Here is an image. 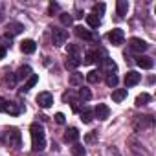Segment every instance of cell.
Returning <instances> with one entry per match:
<instances>
[{
	"mask_svg": "<svg viewBox=\"0 0 156 156\" xmlns=\"http://www.w3.org/2000/svg\"><path fill=\"white\" fill-rule=\"evenodd\" d=\"M30 132H31V147H33V151H42L46 147V134H44L42 125L33 123L30 127Z\"/></svg>",
	"mask_w": 156,
	"mask_h": 156,
	"instance_id": "cell-1",
	"label": "cell"
},
{
	"mask_svg": "<svg viewBox=\"0 0 156 156\" xmlns=\"http://www.w3.org/2000/svg\"><path fill=\"white\" fill-rule=\"evenodd\" d=\"M4 141L9 147H20L22 145V136H20L19 129L17 127H8L4 130Z\"/></svg>",
	"mask_w": 156,
	"mask_h": 156,
	"instance_id": "cell-2",
	"label": "cell"
},
{
	"mask_svg": "<svg viewBox=\"0 0 156 156\" xmlns=\"http://www.w3.org/2000/svg\"><path fill=\"white\" fill-rule=\"evenodd\" d=\"M51 41H53L55 46H62V44H66V41H68V31H66V30L53 28V30H51Z\"/></svg>",
	"mask_w": 156,
	"mask_h": 156,
	"instance_id": "cell-3",
	"label": "cell"
},
{
	"mask_svg": "<svg viewBox=\"0 0 156 156\" xmlns=\"http://www.w3.org/2000/svg\"><path fill=\"white\" fill-rule=\"evenodd\" d=\"M107 39L110 41V44H112V46H119V44H123V41H125V31H123V30H119V28H116V30L108 31Z\"/></svg>",
	"mask_w": 156,
	"mask_h": 156,
	"instance_id": "cell-4",
	"label": "cell"
},
{
	"mask_svg": "<svg viewBox=\"0 0 156 156\" xmlns=\"http://www.w3.org/2000/svg\"><path fill=\"white\" fill-rule=\"evenodd\" d=\"M99 72H101V73H103V72H108L107 75H110L112 72H116V62L105 55L103 59H99Z\"/></svg>",
	"mask_w": 156,
	"mask_h": 156,
	"instance_id": "cell-5",
	"label": "cell"
},
{
	"mask_svg": "<svg viewBox=\"0 0 156 156\" xmlns=\"http://www.w3.org/2000/svg\"><path fill=\"white\" fill-rule=\"evenodd\" d=\"M37 105H39L41 108H50V107L53 105V96H51L50 92H41V94L37 96Z\"/></svg>",
	"mask_w": 156,
	"mask_h": 156,
	"instance_id": "cell-6",
	"label": "cell"
},
{
	"mask_svg": "<svg viewBox=\"0 0 156 156\" xmlns=\"http://www.w3.org/2000/svg\"><path fill=\"white\" fill-rule=\"evenodd\" d=\"M154 125V119L151 118V116H138L136 118V121H134V129L136 130H143V129H149V127H152Z\"/></svg>",
	"mask_w": 156,
	"mask_h": 156,
	"instance_id": "cell-7",
	"label": "cell"
},
{
	"mask_svg": "<svg viewBox=\"0 0 156 156\" xmlns=\"http://www.w3.org/2000/svg\"><path fill=\"white\" fill-rule=\"evenodd\" d=\"M129 46H130V50L132 51H145L147 48H149V44L143 41V39H138V37H132L130 41H129Z\"/></svg>",
	"mask_w": 156,
	"mask_h": 156,
	"instance_id": "cell-8",
	"label": "cell"
},
{
	"mask_svg": "<svg viewBox=\"0 0 156 156\" xmlns=\"http://www.w3.org/2000/svg\"><path fill=\"white\" fill-rule=\"evenodd\" d=\"M140 81H141V73H138V72H127V75H125V87H134Z\"/></svg>",
	"mask_w": 156,
	"mask_h": 156,
	"instance_id": "cell-9",
	"label": "cell"
},
{
	"mask_svg": "<svg viewBox=\"0 0 156 156\" xmlns=\"http://www.w3.org/2000/svg\"><path fill=\"white\" fill-rule=\"evenodd\" d=\"M136 64H138L140 68H143V70H151V68L154 66V61H152V57H149V55H140V57L136 59Z\"/></svg>",
	"mask_w": 156,
	"mask_h": 156,
	"instance_id": "cell-10",
	"label": "cell"
},
{
	"mask_svg": "<svg viewBox=\"0 0 156 156\" xmlns=\"http://www.w3.org/2000/svg\"><path fill=\"white\" fill-rule=\"evenodd\" d=\"M94 116L98 118V119H107L108 116H110V108L107 107V105H103V103H99L96 108H94Z\"/></svg>",
	"mask_w": 156,
	"mask_h": 156,
	"instance_id": "cell-11",
	"label": "cell"
},
{
	"mask_svg": "<svg viewBox=\"0 0 156 156\" xmlns=\"http://www.w3.org/2000/svg\"><path fill=\"white\" fill-rule=\"evenodd\" d=\"M30 75H33V72H31V68L28 66V64H24V66H20L19 70H17V73H15V77H17V81H22V79H28Z\"/></svg>",
	"mask_w": 156,
	"mask_h": 156,
	"instance_id": "cell-12",
	"label": "cell"
},
{
	"mask_svg": "<svg viewBox=\"0 0 156 156\" xmlns=\"http://www.w3.org/2000/svg\"><path fill=\"white\" fill-rule=\"evenodd\" d=\"M6 30H8V35H9V37H11V35H19V33L24 31V24H20V22H9V24L6 26Z\"/></svg>",
	"mask_w": 156,
	"mask_h": 156,
	"instance_id": "cell-13",
	"label": "cell"
},
{
	"mask_svg": "<svg viewBox=\"0 0 156 156\" xmlns=\"http://www.w3.org/2000/svg\"><path fill=\"white\" fill-rule=\"evenodd\" d=\"M20 50H22V53H33L37 50V44H35V41L26 39V41L20 42Z\"/></svg>",
	"mask_w": 156,
	"mask_h": 156,
	"instance_id": "cell-14",
	"label": "cell"
},
{
	"mask_svg": "<svg viewBox=\"0 0 156 156\" xmlns=\"http://www.w3.org/2000/svg\"><path fill=\"white\" fill-rule=\"evenodd\" d=\"M77 140H79V130H77L75 127H70L64 134V141H70V143H75Z\"/></svg>",
	"mask_w": 156,
	"mask_h": 156,
	"instance_id": "cell-15",
	"label": "cell"
},
{
	"mask_svg": "<svg viewBox=\"0 0 156 156\" xmlns=\"http://www.w3.org/2000/svg\"><path fill=\"white\" fill-rule=\"evenodd\" d=\"M37 83H39V75H35V73H33V75H30V77H28V81L24 83V87L20 88V92H28V90H31Z\"/></svg>",
	"mask_w": 156,
	"mask_h": 156,
	"instance_id": "cell-16",
	"label": "cell"
},
{
	"mask_svg": "<svg viewBox=\"0 0 156 156\" xmlns=\"http://www.w3.org/2000/svg\"><path fill=\"white\" fill-rule=\"evenodd\" d=\"M64 64H66V68H68V70H75L77 66L81 64V57H75V55H68V57H66V62H64Z\"/></svg>",
	"mask_w": 156,
	"mask_h": 156,
	"instance_id": "cell-17",
	"label": "cell"
},
{
	"mask_svg": "<svg viewBox=\"0 0 156 156\" xmlns=\"http://www.w3.org/2000/svg\"><path fill=\"white\" fill-rule=\"evenodd\" d=\"M75 35L79 37V39H85V41H92V39H94L92 33H90L88 30H85L83 26H77V28H75Z\"/></svg>",
	"mask_w": 156,
	"mask_h": 156,
	"instance_id": "cell-18",
	"label": "cell"
},
{
	"mask_svg": "<svg viewBox=\"0 0 156 156\" xmlns=\"http://www.w3.org/2000/svg\"><path fill=\"white\" fill-rule=\"evenodd\" d=\"M87 81L92 83V85L99 83V81H101V72H99V70H92V72H88V73H87Z\"/></svg>",
	"mask_w": 156,
	"mask_h": 156,
	"instance_id": "cell-19",
	"label": "cell"
},
{
	"mask_svg": "<svg viewBox=\"0 0 156 156\" xmlns=\"http://www.w3.org/2000/svg\"><path fill=\"white\" fill-rule=\"evenodd\" d=\"M15 83H17V77L11 75V73H6V75L2 77V87H6V88H13Z\"/></svg>",
	"mask_w": 156,
	"mask_h": 156,
	"instance_id": "cell-20",
	"label": "cell"
},
{
	"mask_svg": "<svg viewBox=\"0 0 156 156\" xmlns=\"http://www.w3.org/2000/svg\"><path fill=\"white\" fill-rule=\"evenodd\" d=\"M116 9H118V15H119V17H125L127 11H129V2H127V0H118Z\"/></svg>",
	"mask_w": 156,
	"mask_h": 156,
	"instance_id": "cell-21",
	"label": "cell"
},
{
	"mask_svg": "<svg viewBox=\"0 0 156 156\" xmlns=\"http://www.w3.org/2000/svg\"><path fill=\"white\" fill-rule=\"evenodd\" d=\"M125 98H127V88H118V90L112 92V101H116V103L123 101Z\"/></svg>",
	"mask_w": 156,
	"mask_h": 156,
	"instance_id": "cell-22",
	"label": "cell"
},
{
	"mask_svg": "<svg viewBox=\"0 0 156 156\" xmlns=\"http://www.w3.org/2000/svg\"><path fill=\"white\" fill-rule=\"evenodd\" d=\"M87 22H88V26L90 28H99L101 26V19L98 17V15H87Z\"/></svg>",
	"mask_w": 156,
	"mask_h": 156,
	"instance_id": "cell-23",
	"label": "cell"
},
{
	"mask_svg": "<svg viewBox=\"0 0 156 156\" xmlns=\"http://www.w3.org/2000/svg\"><path fill=\"white\" fill-rule=\"evenodd\" d=\"M96 61H99V51H87V55H85V64H92V62H96Z\"/></svg>",
	"mask_w": 156,
	"mask_h": 156,
	"instance_id": "cell-24",
	"label": "cell"
},
{
	"mask_svg": "<svg viewBox=\"0 0 156 156\" xmlns=\"http://www.w3.org/2000/svg\"><path fill=\"white\" fill-rule=\"evenodd\" d=\"M72 154H73V156H85V154H87V151H85V147H83V145L73 143V147H72Z\"/></svg>",
	"mask_w": 156,
	"mask_h": 156,
	"instance_id": "cell-25",
	"label": "cell"
},
{
	"mask_svg": "<svg viewBox=\"0 0 156 156\" xmlns=\"http://www.w3.org/2000/svg\"><path fill=\"white\" fill-rule=\"evenodd\" d=\"M105 81H107V87H110V88H116L119 79H118V75H116V73H110V75H107V79H105Z\"/></svg>",
	"mask_w": 156,
	"mask_h": 156,
	"instance_id": "cell-26",
	"label": "cell"
},
{
	"mask_svg": "<svg viewBox=\"0 0 156 156\" xmlns=\"http://www.w3.org/2000/svg\"><path fill=\"white\" fill-rule=\"evenodd\" d=\"M149 101H151V96L143 92V94H140V96L136 98V107H141V105H147Z\"/></svg>",
	"mask_w": 156,
	"mask_h": 156,
	"instance_id": "cell-27",
	"label": "cell"
},
{
	"mask_svg": "<svg viewBox=\"0 0 156 156\" xmlns=\"http://www.w3.org/2000/svg\"><path fill=\"white\" fill-rule=\"evenodd\" d=\"M90 98H92L90 90H88V88H85V87H81V90H79V99H81V101H88Z\"/></svg>",
	"mask_w": 156,
	"mask_h": 156,
	"instance_id": "cell-28",
	"label": "cell"
},
{
	"mask_svg": "<svg viewBox=\"0 0 156 156\" xmlns=\"http://www.w3.org/2000/svg\"><path fill=\"white\" fill-rule=\"evenodd\" d=\"M81 119H83V123H92V119H94V112H92V110H85V112H81Z\"/></svg>",
	"mask_w": 156,
	"mask_h": 156,
	"instance_id": "cell-29",
	"label": "cell"
},
{
	"mask_svg": "<svg viewBox=\"0 0 156 156\" xmlns=\"http://www.w3.org/2000/svg\"><path fill=\"white\" fill-rule=\"evenodd\" d=\"M70 83H72V85H75V87L83 85V75H81V73H73V75L70 77Z\"/></svg>",
	"mask_w": 156,
	"mask_h": 156,
	"instance_id": "cell-30",
	"label": "cell"
},
{
	"mask_svg": "<svg viewBox=\"0 0 156 156\" xmlns=\"http://www.w3.org/2000/svg\"><path fill=\"white\" fill-rule=\"evenodd\" d=\"M61 22H62L64 26H72V22H73V17H72L70 13H62V15H61Z\"/></svg>",
	"mask_w": 156,
	"mask_h": 156,
	"instance_id": "cell-31",
	"label": "cell"
},
{
	"mask_svg": "<svg viewBox=\"0 0 156 156\" xmlns=\"http://www.w3.org/2000/svg\"><path fill=\"white\" fill-rule=\"evenodd\" d=\"M6 112H9V114L17 116V114L20 112V107H17L15 103H9V101H8V108H6Z\"/></svg>",
	"mask_w": 156,
	"mask_h": 156,
	"instance_id": "cell-32",
	"label": "cell"
},
{
	"mask_svg": "<svg viewBox=\"0 0 156 156\" xmlns=\"http://www.w3.org/2000/svg\"><path fill=\"white\" fill-rule=\"evenodd\" d=\"M92 9H94V15H98V17H99V15H103V13H105V4H103V2L94 4V8H92Z\"/></svg>",
	"mask_w": 156,
	"mask_h": 156,
	"instance_id": "cell-33",
	"label": "cell"
},
{
	"mask_svg": "<svg viewBox=\"0 0 156 156\" xmlns=\"http://www.w3.org/2000/svg\"><path fill=\"white\" fill-rule=\"evenodd\" d=\"M85 141H87V143H96V141H98V132H88V134L85 136Z\"/></svg>",
	"mask_w": 156,
	"mask_h": 156,
	"instance_id": "cell-34",
	"label": "cell"
},
{
	"mask_svg": "<svg viewBox=\"0 0 156 156\" xmlns=\"http://www.w3.org/2000/svg\"><path fill=\"white\" fill-rule=\"evenodd\" d=\"M0 46L8 50V46H11V37H9V35H4L2 39H0Z\"/></svg>",
	"mask_w": 156,
	"mask_h": 156,
	"instance_id": "cell-35",
	"label": "cell"
},
{
	"mask_svg": "<svg viewBox=\"0 0 156 156\" xmlns=\"http://www.w3.org/2000/svg\"><path fill=\"white\" fill-rule=\"evenodd\" d=\"M68 55H75V57H79V48H77L75 44H68Z\"/></svg>",
	"mask_w": 156,
	"mask_h": 156,
	"instance_id": "cell-36",
	"label": "cell"
},
{
	"mask_svg": "<svg viewBox=\"0 0 156 156\" xmlns=\"http://www.w3.org/2000/svg\"><path fill=\"white\" fill-rule=\"evenodd\" d=\"M57 11H59V4H57V2H51V4L48 6V13L53 15V13H57Z\"/></svg>",
	"mask_w": 156,
	"mask_h": 156,
	"instance_id": "cell-37",
	"label": "cell"
},
{
	"mask_svg": "<svg viewBox=\"0 0 156 156\" xmlns=\"http://www.w3.org/2000/svg\"><path fill=\"white\" fill-rule=\"evenodd\" d=\"M55 121H57L59 125H64V121H66L64 114H62V112H57V114H55Z\"/></svg>",
	"mask_w": 156,
	"mask_h": 156,
	"instance_id": "cell-38",
	"label": "cell"
},
{
	"mask_svg": "<svg viewBox=\"0 0 156 156\" xmlns=\"http://www.w3.org/2000/svg\"><path fill=\"white\" fill-rule=\"evenodd\" d=\"M6 108H8V99L0 98V112H6Z\"/></svg>",
	"mask_w": 156,
	"mask_h": 156,
	"instance_id": "cell-39",
	"label": "cell"
},
{
	"mask_svg": "<svg viewBox=\"0 0 156 156\" xmlns=\"http://www.w3.org/2000/svg\"><path fill=\"white\" fill-rule=\"evenodd\" d=\"M4 57H6V48L0 46V59H4Z\"/></svg>",
	"mask_w": 156,
	"mask_h": 156,
	"instance_id": "cell-40",
	"label": "cell"
},
{
	"mask_svg": "<svg viewBox=\"0 0 156 156\" xmlns=\"http://www.w3.org/2000/svg\"><path fill=\"white\" fill-rule=\"evenodd\" d=\"M4 19V11H2V8H0V20Z\"/></svg>",
	"mask_w": 156,
	"mask_h": 156,
	"instance_id": "cell-41",
	"label": "cell"
}]
</instances>
